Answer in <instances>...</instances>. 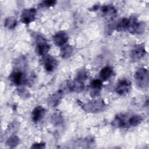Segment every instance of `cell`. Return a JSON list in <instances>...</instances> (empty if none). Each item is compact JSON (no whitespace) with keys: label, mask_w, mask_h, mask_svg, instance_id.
Returning <instances> with one entry per match:
<instances>
[{"label":"cell","mask_w":149,"mask_h":149,"mask_svg":"<svg viewBox=\"0 0 149 149\" xmlns=\"http://www.w3.org/2000/svg\"><path fill=\"white\" fill-rule=\"evenodd\" d=\"M102 83L101 79H94L93 80L90 84V94L92 97L98 96L102 89Z\"/></svg>","instance_id":"cell-14"},{"label":"cell","mask_w":149,"mask_h":149,"mask_svg":"<svg viewBox=\"0 0 149 149\" xmlns=\"http://www.w3.org/2000/svg\"><path fill=\"white\" fill-rule=\"evenodd\" d=\"M79 105L86 112L97 113L104 111L107 107V104L104 100L98 99L90 101L87 102L78 101Z\"/></svg>","instance_id":"cell-2"},{"label":"cell","mask_w":149,"mask_h":149,"mask_svg":"<svg viewBox=\"0 0 149 149\" xmlns=\"http://www.w3.org/2000/svg\"><path fill=\"white\" fill-rule=\"evenodd\" d=\"M129 26V17H122L120 19L115 26V29L118 32L128 30Z\"/></svg>","instance_id":"cell-17"},{"label":"cell","mask_w":149,"mask_h":149,"mask_svg":"<svg viewBox=\"0 0 149 149\" xmlns=\"http://www.w3.org/2000/svg\"><path fill=\"white\" fill-rule=\"evenodd\" d=\"M56 3V1L54 0H49V1H44L41 2L40 5L42 7H51L55 5Z\"/></svg>","instance_id":"cell-23"},{"label":"cell","mask_w":149,"mask_h":149,"mask_svg":"<svg viewBox=\"0 0 149 149\" xmlns=\"http://www.w3.org/2000/svg\"><path fill=\"white\" fill-rule=\"evenodd\" d=\"M88 77V72L86 69H81L79 70V72L77 73V76L76 77V79L80 81L81 82H84L85 80H87V79Z\"/></svg>","instance_id":"cell-21"},{"label":"cell","mask_w":149,"mask_h":149,"mask_svg":"<svg viewBox=\"0 0 149 149\" xmlns=\"http://www.w3.org/2000/svg\"><path fill=\"white\" fill-rule=\"evenodd\" d=\"M36 51L40 56H46L50 49V45L47 40L42 36L38 35L36 37Z\"/></svg>","instance_id":"cell-5"},{"label":"cell","mask_w":149,"mask_h":149,"mask_svg":"<svg viewBox=\"0 0 149 149\" xmlns=\"http://www.w3.org/2000/svg\"><path fill=\"white\" fill-rule=\"evenodd\" d=\"M53 120L56 123V124H58V123H61L62 119H61V117L60 115H58L57 114H56L55 116H54L53 117Z\"/></svg>","instance_id":"cell-25"},{"label":"cell","mask_w":149,"mask_h":149,"mask_svg":"<svg viewBox=\"0 0 149 149\" xmlns=\"http://www.w3.org/2000/svg\"><path fill=\"white\" fill-rule=\"evenodd\" d=\"M17 25V20L13 17H8L6 18L4 22V26L8 29H13Z\"/></svg>","instance_id":"cell-20"},{"label":"cell","mask_w":149,"mask_h":149,"mask_svg":"<svg viewBox=\"0 0 149 149\" xmlns=\"http://www.w3.org/2000/svg\"><path fill=\"white\" fill-rule=\"evenodd\" d=\"M74 47L72 45L66 44L61 47L60 55L63 59H68L73 54Z\"/></svg>","instance_id":"cell-18"},{"label":"cell","mask_w":149,"mask_h":149,"mask_svg":"<svg viewBox=\"0 0 149 149\" xmlns=\"http://www.w3.org/2000/svg\"><path fill=\"white\" fill-rule=\"evenodd\" d=\"M113 74V68L110 66H106L101 69L99 73V76L101 80L107 81L111 78Z\"/></svg>","instance_id":"cell-16"},{"label":"cell","mask_w":149,"mask_h":149,"mask_svg":"<svg viewBox=\"0 0 149 149\" xmlns=\"http://www.w3.org/2000/svg\"><path fill=\"white\" fill-rule=\"evenodd\" d=\"M68 89L72 92L80 93L84 88V84L83 82L79 81L76 79L72 81H69L66 83Z\"/></svg>","instance_id":"cell-12"},{"label":"cell","mask_w":149,"mask_h":149,"mask_svg":"<svg viewBox=\"0 0 149 149\" xmlns=\"http://www.w3.org/2000/svg\"><path fill=\"white\" fill-rule=\"evenodd\" d=\"M45 113V109L41 106H37L35 107L31 112V119L34 123L40 122L44 116Z\"/></svg>","instance_id":"cell-15"},{"label":"cell","mask_w":149,"mask_h":149,"mask_svg":"<svg viewBox=\"0 0 149 149\" xmlns=\"http://www.w3.org/2000/svg\"><path fill=\"white\" fill-rule=\"evenodd\" d=\"M143 120L142 115L132 113H120L113 119L111 125L115 128L129 129L140 125Z\"/></svg>","instance_id":"cell-1"},{"label":"cell","mask_w":149,"mask_h":149,"mask_svg":"<svg viewBox=\"0 0 149 149\" xmlns=\"http://www.w3.org/2000/svg\"><path fill=\"white\" fill-rule=\"evenodd\" d=\"M99 9L100 10L102 16L108 21L112 20L117 15L116 9L111 5H103L102 6H100Z\"/></svg>","instance_id":"cell-8"},{"label":"cell","mask_w":149,"mask_h":149,"mask_svg":"<svg viewBox=\"0 0 149 149\" xmlns=\"http://www.w3.org/2000/svg\"><path fill=\"white\" fill-rule=\"evenodd\" d=\"M69 40L68 34L64 31H59L56 32L53 36V41L54 44L58 47H62L66 45Z\"/></svg>","instance_id":"cell-10"},{"label":"cell","mask_w":149,"mask_h":149,"mask_svg":"<svg viewBox=\"0 0 149 149\" xmlns=\"http://www.w3.org/2000/svg\"><path fill=\"white\" fill-rule=\"evenodd\" d=\"M58 66L57 60L52 56L46 55L44 59V66L48 72H53Z\"/></svg>","instance_id":"cell-11"},{"label":"cell","mask_w":149,"mask_h":149,"mask_svg":"<svg viewBox=\"0 0 149 149\" xmlns=\"http://www.w3.org/2000/svg\"><path fill=\"white\" fill-rule=\"evenodd\" d=\"M19 143H20V139L17 136L15 135H12L10 136L6 141V144L9 148H13L16 147Z\"/></svg>","instance_id":"cell-19"},{"label":"cell","mask_w":149,"mask_h":149,"mask_svg":"<svg viewBox=\"0 0 149 149\" xmlns=\"http://www.w3.org/2000/svg\"><path fill=\"white\" fill-rule=\"evenodd\" d=\"M9 80L13 84L17 86L24 84L28 81L26 74L19 68H16L12 71L9 76Z\"/></svg>","instance_id":"cell-4"},{"label":"cell","mask_w":149,"mask_h":149,"mask_svg":"<svg viewBox=\"0 0 149 149\" xmlns=\"http://www.w3.org/2000/svg\"><path fill=\"white\" fill-rule=\"evenodd\" d=\"M31 148H45V144L43 143H37L32 144Z\"/></svg>","instance_id":"cell-24"},{"label":"cell","mask_w":149,"mask_h":149,"mask_svg":"<svg viewBox=\"0 0 149 149\" xmlns=\"http://www.w3.org/2000/svg\"><path fill=\"white\" fill-rule=\"evenodd\" d=\"M134 81L137 87L141 89H146L148 87V71L145 68H140L134 75Z\"/></svg>","instance_id":"cell-3"},{"label":"cell","mask_w":149,"mask_h":149,"mask_svg":"<svg viewBox=\"0 0 149 149\" xmlns=\"http://www.w3.org/2000/svg\"><path fill=\"white\" fill-rule=\"evenodd\" d=\"M17 93H18V95H19L23 98H27L30 97V93L29 92L28 90H27L24 88H22V87L19 88L17 89Z\"/></svg>","instance_id":"cell-22"},{"label":"cell","mask_w":149,"mask_h":149,"mask_svg":"<svg viewBox=\"0 0 149 149\" xmlns=\"http://www.w3.org/2000/svg\"><path fill=\"white\" fill-rule=\"evenodd\" d=\"M132 88L131 82L127 79H122L119 80L115 87L116 93L121 95L124 96L128 94Z\"/></svg>","instance_id":"cell-7"},{"label":"cell","mask_w":149,"mask_h":149,"mask_svg":"<svg viewBox=\"0 0 149 149\" xmlns=\"http://www.w3.org/2000/svg\"><path fill=\"white\" fill-rule=\"evenodd\" d=\"M63 97V92L62 90H60L56 91L53 94H52L49 97H48L47 101L49 105L52 107H56L61 102Z\"/></svg>","instance_id":"cell-13"},{"label":"cell","mask_w":149,"mask_h":149,"mask_svg":"<svg viewBox=\"0 0 149 149\" xmlns=\"http://www.w3.org/2000/svg\"><path fill=\"white\" fill-rule=\"evenodd\" d=\"M36 13L37 10L35 8L25 9L21 13L20 20L24 24H30L35 20Z\"/></svg>","instance_id":"cell-9"},{"label":"cell","mask_w":149,"mask_h":149,"mask_svg":"<svg viewBox=\"0 0 149 149\" xmlns=\"http://www.w3.org/2000/svg\"><path fill=\"white\" fill-rule=\"evenodd\" d=\"M146 49L144 44H138L135 45L130 51V58L134 61L141 59L146 54Z\"/></svg>","instance_id":"cell-6"}]
</instances>
